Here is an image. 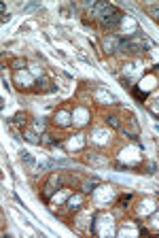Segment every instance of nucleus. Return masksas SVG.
Segmentation results:
<instances>
[{"instance_id":"5","label":"nucleus","mask_w":159,"mask_h":238,"mask_svg":"<svg viewBox=\"0 0 159 238\" xmlns=\"http://www.w3.org/2000/svg\"><path fill=\"white\" fill-rule=\"evenodd\" d=\"M108 123H110L112 128H119V119H117V117H108Z\"/></svg>"},{"instance_id":"6","label":"nucleus","mask_w":159,"mask_h":238,"mask_svg":"<svg viewBox=\"0 0 159 238\" xmlns=\"http://www.w3.org/2000/svg\"><path fill=\"white\" fill-rule=\"evenodd\" d=\"M70 206H72V208H76V206H79V198H72V200H70Z\"/></svg>"},{"instance_id":"1","label":"nucleus","mask_w":159,"mask_h":238,"mask_svg":"<svg viewBox=\"0 0 159 238\" xmlns=\"http://www.w3.org/2000/svg\"><path fill=\"white\" fill-rule=\"evenodd\" d=\"M119 47H121V40H117L112 34H108L104 38V51L106 53H115V51H119Z\"/></svg>"},{"instance_id":"3","label":"nucleus","mask_w":159,"mask_h":238,"mask_svg":"<svg viewBox=\"0 0 159 238\" xmlns=\"http://www.w3.org/2000/svg\"><path fill=\"white\" fill-rule=\"evenodd\" d=\"M55 121H57L59 126H68V113H59V115H55Z\"/></svg>"},{"instance_id":"4","label":"nucleus","mask_w":159,"mask_h":238,"mask_svg":"<svg viewBox=\"0 0 159 238\" xmlns=\"http://www.w3.org/2000/svg\"><path fill=\"white\" fill-rule=\"evenodd\" d=\"M26 138H28V140H32V143H40V140L36 138V134H34V132H28V134H26Z\"/></svg>"},{"instance_id":"2","label":"nucleus","mask_w":159,"mask_h":238,"mask_svg":"<svg viewBox=\"0 0 159 238\" xmlns=\"http://www.w3.org/2000/svg\"><path fill=\"white\" fill-rule=\"evenodd\" d=\"M119 21H121V15L112 9V11H110V15L106 13L104 17H102V26H104V28H110V26H117Z\"/></svg>"}]
</instances>
